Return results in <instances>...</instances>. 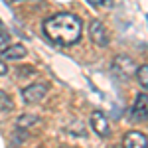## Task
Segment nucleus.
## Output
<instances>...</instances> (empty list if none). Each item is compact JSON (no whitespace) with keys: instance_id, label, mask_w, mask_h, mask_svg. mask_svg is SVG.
<instances>
[{"instance_id":"1","label":"nucleus","mask_w":148,"mask_h":148,"mask_svg":"<svg viewBox=\"0 0 148 148\" xmlns=\"http://www.w3.org/2000/svg\"><path fill=\"white\" fill-rule=\"evenodd\" d=\"M81 30H83L81 20L75 14H69V12L56 14L49 20H46V24H44L46 36L51 42L59 44V46H73V44H77L81 38Z\"/></svg>"},{"instance_id":"2","label":"nucleus","mask_w":148,"mask_h":148,"mask_svg":"<svg viewBox=\"0 0 148 148\" xmlns=\"http://www.w3.org/2000/svg\"><path fill=\"white\" fill-rule=\"evenodd\" d=\"M136 69V63L132 61V57L128 56H116L113 61V71L121 77V79H128Z\"/></svg>"},{"instance_id":"3","label":"nucleus","mask_w":148,"mask_h":148,"mask_svg":"<svg viewBox=\"0 0 148 148\" xmlns=\"http://www.w3.org/2000/svg\"><path fill=\"white\" fill-rule=\"evenodd\" d=\"M89 36H91V42L97 44L99 47L109 46V32L105 30L103 22H99V20H93L89 24Z\"/></svg>"},{"instance_id":"4","label":"nucleus","mask_w":148,"mask_h":148,"mask_svg":"<svg viewBox=\"0 0 148 148\" xmlns=\"http://www.w3.org/2000/svg\"><path fill=\"white\" fill-rule=\"evenodd\" d=\"M47 93V85L46 83H34V85H28L22 89V97L26 103H40Z\"/></svg>"},{"instance_id":"5","label":"nucleus","mask_w":148,"mask_h":148,"mask_svg":"<svg viewBox=\"0 0 148 148\" xmlns=\"http://www.w3.org/2000/svg\"><path fill=\"white\" fill-rule=\"evenodd\" d=\"M91 126L93 130L99 134V136H109L111 134V126H109V119L105 116V113H101V111H95V113L91 114Z\"/></svg>"},{"instance_id":"6","label":"nucleus","mask_w":148,"mask_h":148,"mask_svg":"<svg viewBox=\"0 0 148 148\" xmlns=\"http://www.w3.org/2000/svg\"><path fill=\"white\" fill-rule=\"evenodd\" d=\"M123 146L125 148H146L148 146L146 134L140 132V130H130V132H126Z\"/></svg>"},{"instance_id":"7","label":"nucleus","mask_w":148,"mask_h":148,"mask_svg":"<svg viewBox=\"0 0 148 148\" xmlns=\"http://www.w3.org/2000/svg\"><path fill=\"white\" fill-rule=\"evenodd\" d=\"M146 93H140L136 97V101H134V107H132V119L134 121H144L146 119Z\"/></svg>"},{"instance_id":"8","label":"nucleus","mask_w":148,"mask_h":148,"mask_svg":"<svg viewBox=\"0 0 148 148\" xmlns=\"http://www.w3.org/2000/svg\"><path fill=\"white\" fill-rule=\"evenodd\" d=\"M26 53H28V49L22 44H14V46H6L0 56H2V59H22Z\"/></svg>"},{"instance_id":"9","label":"nucleus","mask_w":148,"mask_h":148,"mask_svg":"<svg viewBox=\"0 0 148 148\" xmlns=\"http://www.w3.org/2000/svg\"><path fill=\"white\" fill-rule=\"evenodd\" d=\"M40 119L38 116H34V114H22L18 121H16V126L18 128H26V126H32V125H36Z\"/></svg>"},{"instance_id":"10","label":"nucleus","mask_w":148,"mask_h":148,"mask_svg":"<svg viewBox=\"0 0 148 148\" xmlns=\"http://www.w3.org/2000/svg\"><path fill=\"white\" fill-rule=\"evenodd\" d=\"M10 109H12L10 97H8L4 91H0V111H10Z\"/></svg>"},{"instance_id":"11","label":"nucleus","mask_w":148,"mask_h":148,"mask_svg":"<svg viewBox=\"0 0 148 148\" xmlns=\"http://www.w3.org/2000/svg\"><path fill=\"white\" fill-rule=\"evenodd\" d=\"M138 79H140V83H142V87L148 85V67L146 65H142V67L138 69Z\"/></svg>"},{"instance_id":"12","label":"nucleus","mask_w":148,"mask_h":148,"mask_svg":"<svg viewBox=\"0 0 148 148\" xmlns=\"http://www.w3.org/2000/svg\"><path fill=\"white\" fill-rule=\"evenodd\" d=\"M6 44H8V34L6 32H0V51L6 47Z\"/></svg>"},{"instance_id":"13","label":"nucleus","mask_w":148,"mask_h":148,"mask_svg":"<svg viewBox=\"0 0 148 148\" xmlns=\"http://www.w3.org/2000/svg\"><path fill=\"white\" fill-rule=\"evenodd\" d=\"M6 73H8V67H6V63L0 59V75H6Z\"/></svg>"},{"instance_id":"14","label":"nucleus","mask_w":148,"mask_h":148,"mask_svg":"<svg viewBox=\"0 0 148 148\" xmlns=\"http://www.w3.org/2000/svg\"><path fill=\"white\" fill-rule=\"evenodd\" d=\"M20 69H22L24 75H26V73H30V75H32V73H34V67H20Z\"/></svg>"},{"instance_id":"15","label":"nucleus","mask_w":148,"mask_h":148,"mask_svg":"<svg viewBox=\"0 0 148 148\" xmlns=\"http://www.w3.org/2000/svg\"><path fill=\"white\" fill-rule=\"evenodd\" d=\"M89 2H91V4H95V6H99V4H103L105 0H89Z\"/></svg>"},{"instance_id":"16","label":"nucleus","mask_w":148,"mask_h":148,"mask_svg":"<svg viewBox=\"0 0 148 148\" xmlns=\"http://www.w3.org/2000/svg\"><path fill=\"white\" fill-rule=\"evenodd\" d=\"M63 148H65V146H63Z\"/></svg>"}]
</instances>
